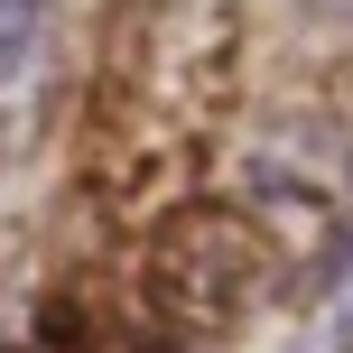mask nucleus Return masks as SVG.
<instances>
[{"label": "nucleus", "mask_w": 353, "mask_h": 353, "mask_svg": "<svg viewBox=\"0 0 353 353\" xmlns=\"http://www.w3.org/2000/svg\"><path fill=\"white\" fill-rule=\"evenodd\" d=\"M307 353H353V261L335 270V288H325L316 325H307Z\"/></svg>", "instance_id": "nucleus-1"}, {"label": "nucleus", "mask_w": 353, "mask_h": 353, "mask_svg": "<svg viewBox=\"0 0 353 353\" xmlns=\"http://www.w3.org/2000/svg\"><path fill=\"white\" fill-rule=\"evenodd\" d=\"M28 47H37V0H0V84L28 65Z\"/></svg>", "instance_id": "nucleus-2"}]
</instances>
